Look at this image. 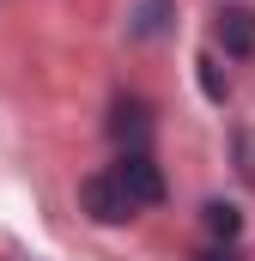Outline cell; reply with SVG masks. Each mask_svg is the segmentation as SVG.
Wrapping results in <instances>:
<instances>
[{"instance_id":"obj_4","label":"cell","mask_w":255,"mask_h":261,"mask_svg":"<svg viewBox=\"0 0 255 261\" xmlns=\"http://www.w3.org/2000/svg\"><path fill=\"white\" fill-rule=\"evenodd\" d=\"M213 37H219V49H225V55H237V61L255 55V12H249V6H225Z\"/></svg>"},{"instance_id":"obj_7","label":"cell","mask_w":255,"mask_h":261,"mask_svg":"<svg viewBox=\"0 0 255 261\" xmlns=\"http://www.w3.org/2000/svg\"><path fill=\"white\" fill-rule=\"evenodd\" d=\"M194 73H200L207 103H225V97H231V85H225V73H219V61H213V55H200V61H194Z\"/></svg>"},{"instance_id":"obj_2","label":"cell","mask_w":255,"mask_h":261,"mask_svg":"<svg viewBox=\"0 0 255 261\" xmlns=\"http://www.w3.org/2000/svg\"><path fill=\"white\" fill-rule=\"evenodd\" d=\"M110 170H116V182L128 189V200H134L140 213L164 200V170L152 164V152H122V158H116Z\"/></svg>"},{"instance_id":"obj_6","label":"cell","mask_w":255,"mask_h":261,"mask_svg":"<svg viewBox=\"0 0 255 261\" xmlns=\"http://www.w3.org/2000/svg\"><path fill=\"white\" fill-rule=\"evenodd\" d=\"M200 225H207L213 243H237V237H243V213H237L231 200H207V206H200Z\"/></svg>"},{"instance_id":"obj_9","label":"cell","mask_w":255,"mask_h":261,"mask_svg":"<svg viewBox=\"0 0 255 261\" xmlns=\"http://www.w3.org/2000/svg\"><path fill=\"white\" fill-rule=\"evenodd\" d=\"M189 261H243V255H237V243H207V249H194Z\"/></svg>"},{"instance_id":"obj_1","label":"cell","mask_w":255,"mask_h":261,"mask_svg":"<svg viewBox=\"0 0 255 261\" xmlns=\"http://www.w3.org/2000/svg\"><path fill=\"white\" fill-rule=\"evenodd\" d=\"M79 213L97 219V225H122V219H134L140 206L128 200V189L116 182V170H97V176L79 182Z\"/></svg>"},{"instance_id":"obj_3","label":"cell","mask_w":255,"mask_h":261,"mask_svg":"<svg viewBox=\"0 0 255 261\" xmlns=\"http://www.w3.org/2000/svg\"><path fill=\"white\" fill-rule=\"evenodd\" d=\"M152 128H158V122H152V103H146V97H116V103H110V140H116L122 152H146V146H152Z\"/></svg>"},{"instance_id":"obj_8","label":"cell","mask_w":255,"mask_h":261,"mask_svg":"<svg viewBox=\"0 0 255 261\" xmlns=\"http://www.w3.org/2000/svg\"><path fill=\"white\" fill-rule=\"evenodd\" d=\"M237 170H243V182H255V140L249 134H237Z\"/></svg>"},{"instance_id":"obj_5","label":"cell","mask_w":255,"mask_h":261,"mask_svg":"<svg viewBox=\"0 0 255 261\" xmlns=\"http://www.w3.org/2000/svg\"><path fill=\"white\" fill-rule=\"evenodd\" d=\"M170 18H176V0H140V6L128 12V37L152 43V37H164V31H170Z\"/></svg>"}]
</instances>
